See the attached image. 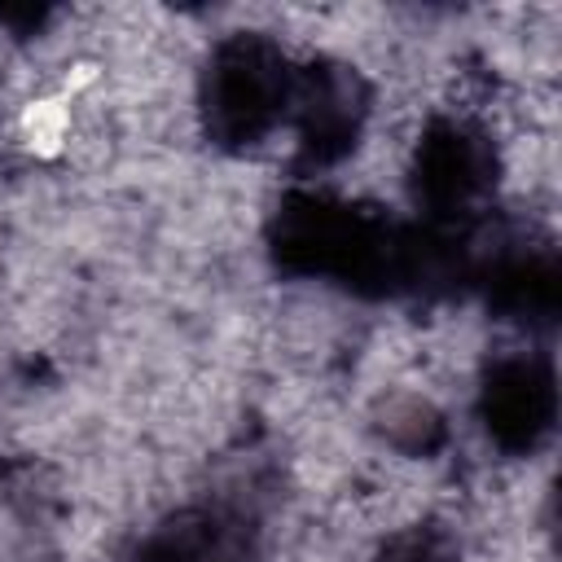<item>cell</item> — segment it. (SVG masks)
I'll return each instance as SVG.
<instances>
[{
    "mask_svg": "<svg viewBox=\"0 0 562 562\" xmlns=\"http://www.w3.org/2000/svg\"><path fill=\"white\" fill-rule=\"evenodd\" d=\"M145 562H233V544L215 518H180L149 540Z\"/></svg>",
    "mask_w": 562,
    "mask_h": 562,
    "instance_id": "8992f818",
    "label": "cell"
},
{
    "mask_svg": "<svg viewBox=\"0 0 562 562\" xmlns=\"http://www.w3.org/2000/svg\"><path fill=\"white\" fill-rule=\"evenodd\" d=\"M483 426L487 435L509 448H536L553 426V373L536 356H509L487 369L483 382Z\"/></svg>",
    "mask_w": 562,
    "mask_h": 562,
    "instance_id": "3957f363",
    "label": "cell"
},
{
    "mask_svg": "<svg viewBox=\"0 0 562 562\" xmlns=\"http://www.w3.org/2000/svg\"><path fill=\"white\" fill-rule=\"evenodd\" d=\"M492 294L522 321H549L558 307V272L540 255H514L492 272Z\"/></svg>",
    "mask_w": 562,
    "mask_h": 562,
    "instance_id": "5b68a950",
    "label": "cell"
},
{
    "mask_svg": "<svg viewBox=\"0 0 562 562\" xmlns=\"http://www.w3.org/2000/svg\"><path fill=\"white\" fill-rule=\"evenodd\" d=\"M294 70L263 35H228L202 83L206 127L224 145H250L290 114Z\"/></svg>",
    "mask_w": 562,
    "mask_h": 562,
    "instance_id": "6da1fadb",
    "label": "cell"
},
{
    "mask_svg": "<svg viewBox=\"0 0 562 562\" xmlns=\"http://www.w3.org/2000/svg\"><path fill=\"white\" fill-rule=\"evenodd\" d=\"M487 184H492V149L474 127L443 119L422 136L413 158V193L430 215L439 220L461 215Z\"/></svg>",
    "mask_w": 562,
    "mask_h": 562,
    "instance_id": "7a4b0ae2",
    "label": "cell"
},
{
    "mask_svg": "<svg viewBox=\"0 0 562 562\" xmlns=\"http://www.w3.org/2000/svg\"><path fill=\"white\" fill-rule=\"evenodd\" d=\"M290 110H294L307 158L329 162L351 149L364 119V92H360V79L342 66H307L294 75Z\"/></svg>",
    "mask_w": 562,
    "mask_h": 562,
    "instance_id": "277c9868",
    "label": "cell"
}]
</instances>
